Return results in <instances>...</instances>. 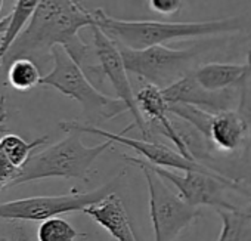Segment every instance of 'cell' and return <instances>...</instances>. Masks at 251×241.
<instances>
[{
    "mask_svg": "<svg viewBox=\"0 0 251 241\" xmlns=\"http://www.w3.org/2000/svg\"><path fill=\"white\" fill-rule=\"evenodd\" d=\"M5 101V96H0V104H2Z\"/></svg>",
    "mask_w": 251,
    "mask_h": 241,
    "instance_id": "4316f807",
    "label": "cell"
},
{
    "mask_svg": "<svg viewBox=\"0 0 251 241\" xmlns=\"http://www.w3.org/2000/svg\"><path fill=\"white\" fill-rule=\"evenodd\" d=\"M238 212H239L244 217H247V219H250V220H251V204H248L247 207L238 209Z\"/></svg>",
    "mask_w": 251,
    "mask_h": 241,
    "instance_id": "cb8c5ba5",
    "label": "cell"
},
{
    "mask_svg": "<svg viewBox=\"0 0 251 241\" xmlns=\"http://www.w3.org/2000/svg\"><path fill=\"white\" fill-rule=\"evenodd\" d=\"M118 49L127 73H132L160 89L173 84L194 71V64L201 54L200 48L173 49L164 45L145 49L118 46Z\"/></svg>",
    "mask_w": 251,
    "mask_h": 241,
    "instance_id": "5b68a950",
    "label": "cell"
},
{
    "mask_svg": "<svg viewBox=\"0 0 251 241\" xmlns=\"http://www.w3.org/2000/svg\"><path fill=\"white\" fill-rule=\"evenodd\" d=\"M90 30L93 37V51L102 77L108 79L117 95V99H120L126 105L127 111L132 114L135 120V123L132 126H138L142 135L145 138H150V125L147 123V120L144 118V115L138 108L135 92L129 79V73L124 67L117 43L112 39H109L98 26H92Z\"/></svg>",
    "mask_w": 251,
    "mask_h": 241,
    "instance_id": "9c48e42d",
    "label": "cell"
},
{
    "mask_svg": "<svg viewBox=\"0 0 251 241\" xmlns=\"http://www.w3.org/2000/svg\"><path fill=\"white\" fill-rule=\"evenodd\" d=\"M239 207L233 210H216L222 219V229L217 241H251V220L244 217Z\"/></svg>",
    "mask_w": 251,
    "mask_h": 241,
    "instance_id": "ac0fdd59",
    "label": "cell"
},
{
    "mask_svg": "<svg viewBox=\"0 0 251 241\" xmlns=\"http://www.w3.org/2000/svg\"><path fill=\"white\" fill-rule=\"evenodd\" d=\"M135 98H136L138 108H139L141 114L144 115V118L145 120L148 118L151 123H155V128L175 144V147L183 157H186L189 160H195L191 156L183 138L180 136L179 129L173 125V122L169 117V114H170L169 104L164 99L161 89L154 84L145 83L138 90V93H135Z\"/></svg>",
    "mask_w": 251,
    "mask_h": 241,
    "instance_id": "8fae6325",
    "label": "cell"
},
{
    "mask_svg": "<svg viewBox=\"0 0 251 241\" xmlns=\"http://www.w3.org/2000/svg\"><path fill=\"white\" fill-rule=\"evenodd\" d=\"M2 8H3V0H0V12H2Z\"/></svg>",
    "mask_w": 251,
    "mask_h": 241,
    "instance_id": "484cf974",
    "label": "cell"
},
{
    "mask_svg": "<svg viewBox=\"0 0 251 241\" xmlns=\"http://www.w3.org/2000/svg\"><path fill=\"white\" fill-rule=\"evenodd\" d=\"M50 59L53 67L49 74L40 79L39 84L50 86L64 96L77 101L90 122L89 125H95L99 120L102 122L111 120L127 111L120 99L109 98L108 95L99 92L62 46H55L52 49Z\"/></svg>",
    "mask_w": 251,
    "mask_h": 241,
    "instance_id": "277c9868",
    "label": "cell"
},
{
    "mask_svg": "<svg viewBox=\"0 0 251 241\" xmlns=\"http://www.w3.org/2000/svg\"><path fill=\"white\" fill-rule=\"evenodd\" d=\"M39 3L40 0H17L15 2L11 14L8 15L6 30L2 34V39H0V67H2V59L8 52L9 46L23 31V28L28 24Z\"/></svg>",
    "mask_w": 251,
    "mask_h": 241,
    "instance_id": "2e32d148",
    "label": "cell"
},
{
    "mask_svg": "<svg viewBox=\"0 0 251 241\" xmlns=\"http://www.w3.org/2000/svg\"><path fill=\"white\" fill-rule=\"evenodd\" d=\"M5 117H6V111H5V101L0 104V132L3 131V122H5ZM17 167H14L8 159L3 154L2 150V144H0V185L3 188H9V185L12 184V181L15 179V176L18 175Z\"/></svg>",
    "mask_w": 251,
    "mask_h": 241,
    "instance_id": "44dd1931",
    "label": "cell"
},
{
    "mask_svg": "<svg viewBox=\"0 0 251 241\" xmlns=\"http://www.w3.org/2000/svg\"><path fill=\"white\" fill-rule=\"evenodd\" d=\"M167 104H189L198 108L207 109L210 112H217L222 109H229L230 98L227 90L210 92L202 89L194 79L192 71L175 81L173 84L161 89Z\"/></svg>",
    "mask_w": 251,
    "mask_h": 241,
    "instance_id": "7c38bea8",
    "label": "cell"
},
{
    "mask_svg": "<svg viewBox=\"0 0 251 241\" xmlns=\"http://www.w3.org/2000/svg\"><path fill=\"white\" fill-rule=\"evenodd\" d=\"M148 3L151 11H154L155 14L172 17L177 15L182 11L185 0H148Z\"/></svg>",
    "mask_w": 251,
    "mask_h": 241,
    "instance_id": "7402d4cb",
    "label": "cell"
},
{
    "mask_svg": "<svg viewBox=\"0 0 251 241\" xmlns=\"http://www.w3.org/2000/svg\"><path fill=\"white\" fill-rule=\"evenodd\" d=\"M83 213L109 232L115 241H138L126 207L117 194H108L105 198L86 207Z\"/></svg>",
    "mask_w": 251,
    "mask_h": 241,
    "instance_id": "4fadbf2b",
    "label": "cell"
},
{
    "mask_svg": "<svg viewBox=\"0 0 251 241\" xmlns=\"http://www.w3.org/2000/svg\"><path fill=\"white\" fill-rule=\"evenodd\" d=\"M59 128L64 132H78V134H89V135H96V136H102L106 141L111 142H117L121 144L124 147H127L136 153H139L145 161L158 166V167H164V169H175V170H182V172H188V170H210V167L201 164L200 161L195 160H189L186 157H183L179 151H175L172 148H169L167 145L158 144V142H152L148 139H133V138H127L124 136V134H112L103 129H99L93 125H86V123H78V122H61Z\"/></svg>",
    "mask_w": 251,
    "mask_h": 241,
    "instance_id": "30bf717a",
    "label": "cell"
},
{
    "mask_svg": "<svg viewBox=\"0 0 251 241\" xmlns=\"http://www.w3.org/2000/svg\"><path fill=\"white\" fill-rule=\"evenodd\" d=\"M114 188L115 182H109L89 192H77L74 189L64 195H43L5 201L0 203V219L42 222L64 213L83 212L90 204L114 192Z\"/></svg>",
    "mask_w": 251,
    "mask_h": 241,
    "instance_id": "52a82bcc",
    "label": "cell"
},
{
    "mask_svg": "<svg viewBox=\"0 0 251 241\" xmlns=\"http://www.w3.org/2000/svg\"><path fill=\"white\" fill-rule=\"evenodd\" d=\"M0 189H3V187H2V185H0Z\"/></svg>",
    "mask_w": 251,
    "mask_h": 241,
    "instance_id": "83f0119b",
    "label": "cell"
},
{
    "mask_svg": "<svg viewBox=\"0 0 251 241\" xmlns=\"http://www.w3.org/2000/svg\"><path fill=\"white\" fill-rule=\"evenodd\" d=\"M123 157L129 163L138 166L147 179L150 192V216L155 241H175L183 229L201 216L200 209L186 204L177 194H175L166 185V181L145 164L144 159L130 156Z\"/></svg>",
    "mask_w": 251,
    "mask_h": 241,
    "instance_id": "8992f818",
    "label": "cell"
},
{
    "mask_svg": "<svg viewBox=\"0 0 251 241\" xmlns=\"http://www.w3.org/2000/svg\"><path fill=\"white\" fill-rule=\"evenodd\" d=\"M247 136V123L242 115L232 109H222L213 112L208 136L219 150L222 151H235L242 147Z\"/></svg>",
    "mask_w": 251,
    "mask_h": 241,
    "instance_id": "5bb4252c",
    "label": "cell"
},
{
    "mask_svg": "<svg viewBox=\"0 0 251 241\" xmlns=\"http://www.w3.org/2000/svg\"><path fill=\"white\" fill-rule=\"evenodd\" d=\"M15 238H17V241H33V240L30 238V235L25 232V229H24L23 226H17Z\"/></svg>",
    "mask_w": 251,
    "mask_h": 241,
    "instance_id": "603a6c76",
    "label": "cell"
},
{
    "mask_svg": "<svg viewBox=\"0 0 251 241\" xmlns=\"http://www.w3.org/2000/svg\"><path fill=\"white\" fill-rule=\"evenodd\" d=\"M6 26H8V15L0 20V34H3V31L6 30Z\"/></svg>",
    "mask_w": 251,
    "mask_h": 241,
    "instance_id": "d4e9b609",
    "label": "cell"
},
{
    "mask_svg": "<svg viewBox=\"0 0 251 241\" xmlns=\"http://www.w3.org/2000/svg\"><path fill=\"white\" fill-rule=\"evenodd\" d=\"M145 164L161 179L170 182L177 189V195L192 207L200 209L201 206H207L214 210L236 209L227 201L225 192L227 188L239 189V185L233 179L226 178L216 170H188L185 175H179L170 169L158 167L148 161H145Z\"/></svg>",
    "mask_w": 251,
    "mask_h": 241,
    "instance_id": "ba28073f",
    "label": "cell"
},
{
    "mask_svg": "<svg viewBox=\"0 0 251 241\" xmlns=\"http://www.w3.org/2000/svg\"><path fill=\"white\" fill-rule=\"evenodd\" d=\"M46 141H48V136H42V138H37L31 142H27L21 136L12 135V134L0 138V144H2V150H3L5 157L17 169H20L28 160L33 150L42 147L43 144H46Z\"/></svg>",
    "mask_w": 251,
    "mask_h": 241,
    "instance_id": "d6986e66",
    "label": "cell"
},
{
    "mask_svg": "<svg viewBox=\"0 0 251 241\" xmlns=\"http://www.w3.org/2000/svg\"><path fill=\"white\" fill-rule=\"evenodd\" d=\"M93 24V11L80 0H40L31 20L5 54L2 67L18 58H30L37 64L48 59L55 46H62L89 80L102 81L99 65L90 62V48L78 34L80 30L90 28Z\"/></svg>",
    "mask_w": 251,
    "mask_h": 241,
    "instance_id": "6da1fadb",
    "label": "cell"
},
{
    "mask_svg": "<svg viewBox=\"0 0 251 241\" xmlns=\"http://www.w3.org/2000/svg\"><path fill=\"white\" fill-rule=\"evenodd\" d=\"M250 68V64L208 62L195 68L192 76L202 89L210 92H222L244 80Z\"/></svg>",
    "mask_w": 251,
    "mask_h": 241,
    "instance_id": "9a60e30c",
    "label": "cell"
},
{
    "mask_svg": "<svg viewBox=\"0 0 251 241\" xmlns=\"http://www.w3.org/2000/svg\"><path fill=\"white\" fill-rule=\"evenodd\" d=\"M67 138L48 147L46 150L30 156L20 167L18 175L9 187L28 184L46 178L84 179L90 172L92 164L114 144L105 141L95 147H86L81 142L78 132H67Z\"/></svg>",
    "mask_w": 251,
    "mask_h": 241,
    "instance_id": "3957f363",
    "label": "cell"
},
{
    "mask_svg": "<svg viewBox=\"0 0 251 241\" xmlns=\"http://www.w3.org/2000/svg\"><path fill=\"white\" fill-rule=\"evenodd\" d=\"M9 86L15 90L25 92L40 83V68L30 58H18L6 65Z\"/></svg>",
    "mask_w": 251,
    "mask_h": 241,
    "instance_id": "e0dca14e",
    "label": "cell"
},
{
    "mask_svg": "<svg viewBox=\"0 0 251 241\" xmlns=\"http://www.w3.org/2000/svg\"><path fill=\"white\" fill-rule=\"evenodd\" d=\"M78 237H83V234L61 216L42 220V225L37 229L39 241H75Z\"/></svg>",
    "mask_w": 251,
    "mask_h": 241,
    "instance_id": "ffe728a7",
    "label": "cell"
},
{
    "mask_svg": "<svg viewBox=\"0 0 251 241\" xmlns=\"http://www.w3.org/2000/svg\"><path fill=\"white\" fill-rule=\"evenodd\" d=\"M95 24L118 46L145 49L175 40L235 34L251 30V18L229 17L200 23H164V21H126L109 17L103 9H93Z\"/></svg>",
    "mask_w": 251,
    "mask_h": 241,
    "instance_id": "7a4b0ae2",
    "label": "cell"
}]
</instances>
